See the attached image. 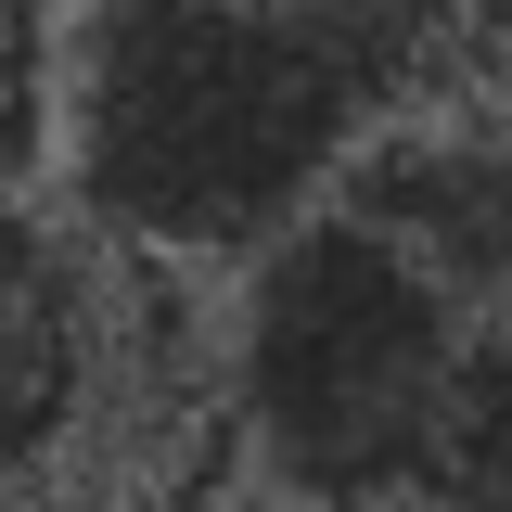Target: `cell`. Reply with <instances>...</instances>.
Returning a JSON list of instances; mask_svg holds the SVG:
<instances>
[{
    "mask_svg": "<svg viewBox=\"0 0 512 512\" xmlns=\"http://www.w3.org/2000/svg\"><path fill=\"white\" fill-rule=\"evenodd\" d=\"M0 167H13V154H0Z\"/></svg>",
    "mask_w": 512,
    "mask_h": 512,
    "instance_id": "6",
    "label": "cell"
},
{
    "mask_svg": "<svg viewBox=\"0 0 512 512\" xmlns=\"http://www.w3.org/2000/svg\"><path fill=\"white\" fill-rule=\"evenodd\" d=\"M231 474L295 512H512V320L359 205L256 244L205 308Z\"/></svg>",
    "mask_w": 512,
    "mask_h": 512,
    "instance_id": "1",
    "label": "cell"
},
{
    "mask_svg": "<svg viewBox=\"0 0 512 512\" xmlns=\"http://www.w3.org/2000/svg\"><path fill=\"white\" fill-rule=\"evenodd\" d=\"M474 52H500V77H512V0H474Z\"/></svg>",
    "mask_w": 512,
    "mask_h": 512,
    "instance_id": "5",
    "label": "cell"
},
{
    "mask_svg": "<svg viewBox=\"0 0 512 512\" xmlns=\"http://www.w3.org/2000/svg\"><path fill=\"white\" fill-rule=\"evenodd\" d=\"M154 512H295V500H269L244 474H205V487H180V500H154Z\"/></svg>",
    "mask_w": 512,
    "mask_h": 512,
    "instance_id": "4",
    "label": "cell"
},
{
    "mask_svg": "<svg viewBox=\"0 0 512 512\" xmlns=\"http://www.w3.org/2000/svg\"><path fill=\"white\" fill-rule=\"evenodd\" d=\"M39 128L77 231L141 269H244L333 205L384 103L295 0H64Z\"/></svg>",
    "mask_w": 512,
    "mask_h": 512,
    "instance_id": "2",
    "label": "cell"
},
{
    "mask_svg": "<svg viewBox=\"0 0 512 512\" xmlns=\"http://www.w3.org/2000/svg\"><path fill=\"white\" fill-rule=\"evenodd\" d=\"M333 52L372 77L384 116H410V103H436L448 77L474 64V0H295Z\"/></svg>",
    "mask_w": 512,
    "mask_h": 512,
    "instance_id": "3",
    "label": "cell"
}]
</instances>
